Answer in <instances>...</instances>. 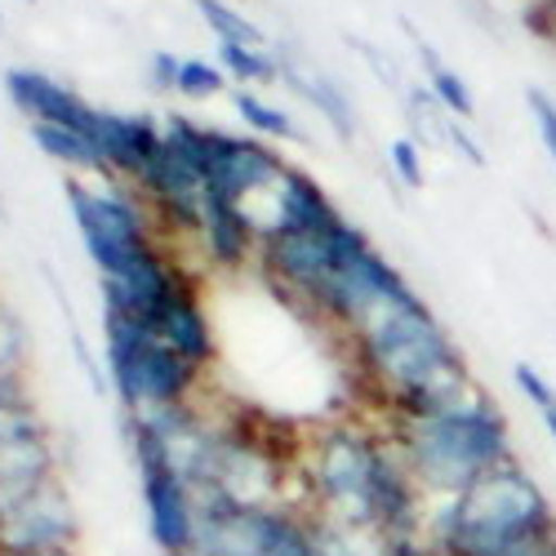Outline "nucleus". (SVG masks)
Wrapping results in <instances>:
<instances>
[{
    "mask_svg": "<svg viewBox=\"0 0 556 556\" xmlns=\"http://www.w3.org/2000/svg\"><path fill=\"white\" fill-rule=\"evenodd\" d=\"M174 89L182 99H214L227 89V72L218 63H205V59H182V72H178Z\"/></svg>",
    "mask_w": 556,
    "mask_h": 556,
    "instance_id": "obj_24",
    "label": "nucleus"
},
{
    "mask_svg": "<svg viewBox=\"0 0 556 556\" xmlns=\"http://www.w3.org/2000/svg\"><path fill=\"white\" fill-rule=\"evenodd\" d=\"M424 534L441 556H507L556 539V507L513 458L472 490L437 498L428 507Z\"/></svg>",
    "mask_w": 556,
    "mask_h": 556,
    "instance_id": "obj_3",
    "label": "nucleus"
},
{
    "mask_svg": "<svg viewBox=\"0 0 556 556\" xmlns=\"http://www.w3.org/2000/svg\"><path fill=\"white\" fill-rule=\"evenodd\" d=\"M143 326L161 339V343H169L178 356H188L197 369L214 356V330H210V316L201 312V303H197V294H192V286L182 281L178 290H174V299L152 316V320H143Z\"/></svg>",
    "mask_w": 556,
    "mask_h": 556,
    "instance_id": "obj_13",
    "label": "nucleus"
},
{
    "mask_svg": "<svg viewBox=\"0 0 556 556\" xmlns=\"http://www.w3.org/2000/svg\"><path fill=\"white\" fill-rule=\"evenodd\" d=\"M178 72H182V59H174L169 50H156L152 54V85L156 89H174L178 85Z\"/></svg>",
    "mask_w": 556,
    "mask_h": 556,
    "instance_id": "obj_28",
    "label": "nucleus"
},
{
    "mask_svg": "<svg viewBox=\"0 0 556 556\" xmlns=\"http://www.w3.org/2000/svg\"><path fill=\"white\" fill-rule=\"evenodd\" d=\"M316 530H320V543H326V556H388V543L375 539V534L339 530V526H326V521H316Z\"/></svg>",
    "mask_w": 556,
    "mask_h": 556,
    "instance_id": "obj_25",
    "label": "nucleus"
},
{
    "mask_svg": "<svg viewBox=\"0 0 556 556\" xmlns=\"http://www.w3.org/2000/svg\"><path fill=\"white\" fill-rule=\"evenodd\" d=\"M352 45H356V50L369 59V67H375V72L383 76V85H396V80H401V76H396V67H392V59H383V54L375 50V45H365V40H352Z\"/></svg>",
    "mask_w": 556,
    "mask_h": 556,
    "instance_id": "obj_30",
    "label": "nucleus"
},
{
    "mask_svg": "<svg viewBox=\"0 0 556 556\" xmlns=\"http://www.w3.org/2000/svg\"><path fill=\"white\" fill-rule=\"evenodd\" d=\"M18 401H27L18 375H0V405H18Z\"/></svg>",
    "mask_w": 556,
    "mask_h": 556,
    "instance_id": "obj_31",
    "label": "nucleus"
},
{
    "mask_svg": "<svg viewBox=\"0 0 556 556\" xmlns=\"http://www.w3.org/2000/svg\"><path fill=\"white\" fill-rule=\"evenodd\" d=\"M419 59L428 63V89L437 94V103L450 112V116H458V121H472L477 116V99H472V89H468V80H463L454 67H445L441 63V54L432 50L428 40H419Z\"/></svg>",
    "mask_w": 556,
    "mask_h": 556,
    "instance_id": "obj_18",
    "label": "nucleus"
},
{
    "mask_svg": "<svg viewBox=\"0 0 556 556\" xmlns=\"http://www.w3.org/2000/svg\"><path fill=\"white\" fill-rule=\"evenodd\" d=\"M513 379H517L521 396L539 409V419H543V428H547V437H552V445H556V388L543 379V369H534V365H526V361L513 369Z\"/></svg>",
    "mask_w": 556,
    "mask_h": 556,
    "instance_id": "obj_23",
    "label": "nucleus"
},
{
    "mask_svg": "<svg viewBox=\"0 0 556 556\" xmlns=\"http://www.w3.org/2000/svg\"><path fill=\"white\" fill-rule=\"evenodd\" d=\"M27 556H72L67 547H50V552H27Z\"/></svg>",
    "mask_w": 556,
    "mask_h": 556,
    "instance_id": "obj_32",
    "label": "nucleus"
},
{
    "mask_svg": "<svg viewBox=\"0 0 556 556\" xmlns=\"http://www.w3.org/2000/svg\"><path fill=\"white\" fill-rule=\"evenodd\" d=\"M50 468H54V454L45 445V432L0 445V513H10L14 503L36 494L40 485H50Z\"/></svg>",
    "mask_w": 556,
    "mask_h": 556,
    "instance_id": "obj_14",
    "label": "nucleus"
},
{
    "mask_svg": "<svg viewBox=\"0 0 556 556\" xmlns=\"http://www.w3.org/2000/svg\"><path fill=\"white\" fill-rule=\"evenodd\" d=\"M396 454L405 458L409 477L419 490L437 498H454L472 490L481 477L498 472L503 463H513V428H507L503 409L477 388L468 401H458L432 419H409L388 428Z\"/></svg>",
    "mask_w": 556,
    "mask_h": 556,
    "instance_id": "obj_4",
    "label": "nucleus"
},
{
    "mask_svg": "<svg viewBox=\"0 0 556 556\" xmlns=\"http://www.w3.org/2000/svg\"><path fill=\"white\" fill-rule=\"evenodd\" d=\"M526 103H530V116H534V125H539L543 148H547V156H552V165H556V99L543 94V89H530Z\"/></svg>",
    "mask_w": 556,
    "mask_h": 556,
    "instance_id": "obj_27",
    "label": "nucleus"
},
{
    "mask_svg": "<svg viewBox=\"0 0 556 556\" xmlns=\"http://www.w3.org/2000/svg\"><path fill=\"white\" fill-rule=\"evenodd\" d=\"M392 169L401 174L405 188H424V148L414 143V138H396L392 152H388Z\"/></svg>",
    "mask_w": 556,
    "mask_h": 556,
    "instance_id": "obj_26",
    "label": "nucleus"
},
{
    "mask_svg": "<svg viewBox=\"0 0 556 556\" xmlns=\"http://www.w3.org/2000/svg\"><path fill=\"white\" fill-rule=\"evenodd\" d=\"M201 241L218 267H245V258L258 250V231L245 218L241 205L214 201L205 197V223H201Z\"/></svg>",
    "mask_w": 556,
    "mask_h": 556,
    "instance_id": "obj_15",
    "label": "nucleus"
},
{
    "mask_svg": "<svg viewBox=\"0 0 556 556\" xmlns=\"http://www.w3.org/2000/svg\"><path fill=\"white\" fill-rule=\"evenodd\" d=\"M5 94L31 125H63V129L89 134L94 112H99V108H89L76 89H67L63 80L31 72V67H10L5 72Z\"/></svg>",
    "mask_w": 556,
    "mask_h": 556,
    "instance_id": "obj_11",
    "label": "nucleus"
},
{
    "mask_svg": "<svg viewBox=\"0 0 556 556\" xmlns=\"http://www.w3.org/2000/svg\"><path fill=\"white\" fill-rule=\"evenodd\" d=\"M103 326H108L112 388L129 414L188 405V392L197 388V365L188 356H178L169 343H161L138 316L103 312Z\"/></svg>",
    "mask_w": 556,
    "mask_h": 556,
    "instance_id": "obj_5",
    "label": "nucleus"
},
{
    "mask_svg": "<svg viewBox=\"0 0 556 556\" xmlns=\"http://www.w3.org/2000/svg\"><path fill=\"white\" fill-rule=\"evenodd\" d=\"M178 556H205V552H178Z\"/></svg>",
    "mask_w": 556,
    "mask_h": 556,
    "instance_id": "obj_34",
    "label": "nucleus"
},
{
    "mask_svg": "<svg viewBox=\"0 0 556 556\" xmlns=\"http://www.w3.org/2000/svg\"><path fill=\"white\" fill-rule=\"evenodd\" d=\"M0 316H5V307H0Z\"/></svg>",
    "mask_w": 556,
    "mask_h": 556,
    "instance_id": "obj_35",
    "label": "nucleus"
},
{
    "mask_svg": "<svg viewBox=\"0 0 556 556\" xmlns=\"http://www.w3.org/2000/svg\"><path fill=\"white\" fill-rule=\"evenodd\" d=\"M31 138H36V148H40L45 156H54V161H63V165H72V169H89V174L112 178V174H108V161H103V152H99V143H94L89 134L63 129V125H31Z\"/></svg>",
    "mask_w": 556,
    "mask_h": 556,
    "instance_id": "obj_17",
    "label": "nucleus"
},
{
    "mask_svg": "<svg viewBox=\"0 0 556 556\" xmlns=\"http://www.w3.org/2000/svg\"><path fill=\"white\" fill-rule=\"evenodd\" d=\"M89 138L99 143L108 174L112 178H134L148 169V161L156 156V148L165 143V129L152 116H121V112H94V125H89Z\"/></svg>",
    "mask_w": 556,
    "mask_h": 556,
    "instance_id": "obj_12",
    "label": "nucleus"
},
{
    "mask_svg": "<svg viewBox=\"0 0 556 556\" xmlns=\"http://www.w3.org/2000/svg\"><path fill=\"white\" fill-rule=\"evenodd\" d=\"M352 348L365 383L383 396L392 424L432 419L477 392L458 343L419 294L375 312L361 330H352Z\"/></svg>",
    "mask_w": 556,
    "mask_h": 556,
    "instance_id": "obj_1",
    "label": "nucleus"
},
{
    "mask_svg": "<svg viewBox=\"0 0 556 556\" xmlns=\"http://www.w3.org/2000/svg\"><path fill=\"white\" fill-rule=\"evenodd\" d=\"M76 530L72 498L50 481L10 513H0V556H27V552H50L63 547Z\"/></svg>",
    "mask_w": 556,
    "mask_h": 556,
    "instance_id": "obj_10",
    "label": "nucleus"
},
{
    "mask_svg": "<svg viewBox=\"0 0 556 556\" xmlns=\"http://www.w3.org/2000/svg\"><path fill=\"white\" fill-rule=\"evenodd\" d=\"M67 205H72V218H76V231H80L89 258H94L99 271H103V281L125 276L138 258H148L156 250L148 214L129 192L89 188V182L72 178L67 182Z\"/></svg>",
    "mask_w": 556,
    "mask_h": 556,
    "instance_id": "obj_8",
    "label": "nucleus"
},
{
    "mask_svg": "<svg viewBox=\"0 0 556 556\" xmlns=\"http://www.w3.org/2000/svg\"><path fill=\"white\" fill-rule=\"evenodd\" d=\"M507 556H534V547H526V552H507Z\"/></svg>",
    "mask_w": 556,
    "mask_h": 556,
    "instance_id": "obj_33",
    "label": "nucleus"
},
{
    "mask_svg": "<svg viewBox=\"0 0 556 556\" xmlns=\"http://www.w3.org/2000/svg\"><path fill=\"white\" fill-rule=\"evenodd\" d=\"M165 138L188 156L205 182V197L214 201H231L245 205L254 192L271 188L290 165L281 161V152H271L263 138H241V134H223L210 125H197L188 116H169Z\"/></svg>",
    "mask_w": 556,
    "mask_h": 556,
    "instance_id": "obj_6",
    "label": "nucleus"
},
{
    "mask_svg": "<svg viewBox=\"0 0 556 556\" xmlns=\"http://www.w3.org/2000/svg\"><path fill=\"white\" fill-rule=\"evenodd\" d=\"M365 250H375V245H369L365 231L356 223H348L343 214L316 231H286V237L258 241V258L276 276V286H286L290 294H299L312 307L330 290L334 276L348 263H356Z\"/></svg>",
    "mask_w": 556,
    "mask_h": 556,
    "instance_id": "obj_7",
    "label": "nucleus"
},
{
    "mask_svg": "<svg viewBox=\"0 0 556 556\" xmlns=\"http://www.w3.org/2000/svg\"><path fill=\"white\" fill-rule=\"evenodd\" d=\"M245 218L254 223L258 231V241L267 237H286V231H316V227H326L339 218V210L330 205V197L320 192V182L303 169H286L281 178L271 182V188L254 192L245 205Z\"/></svg>",
    "mask_w": 556,
    "mask_h": 556,
    "instance_id": "obj_9",
    "label": "nucleus"
},
{
    "mask_svg": "<svg viewBox=\"0 0 556 556\" xmlns=\"http://www.w3.org/2000/svg\"><path fill=\"white\" fill-rule=\"evenodd\" d=\"M388 556H441V552L428 543V534H414V539H392Z\"/></svg>",
    "mask_w": 556,
    "mask_h": 556,
    "instance_id": "obj_29",
    "label": "nucleus"
},
{
    "mask_svg": "<svg viewBox=\"0 0 556 556\" xmlns=\"http://www.w3.org/2000/svg\"><path fill=\"white\" fill-rule=\"evenodd\" d=\"M307 477L326 526L375 534L383 543L414 539L428 526V494L409 477L392 437L383 441L356 424L320 432Z\"/></svg>",
    "mask_w": 556,
    "mask_h": 556,
    "instance_id": "obj_2",
    "label": "nucleus"
},
{
    "mask_svg": "<svg viewBox=\"0 0 556 556\" xmlns=\"http://www.w3.org/2000/svg\"><path fill=\"white\" fill-rule=\"evenodd\" d=\"M267 556H326V543H320L316 526L281 513V526H276V534H271Z\"/></svg>",
    "mask_w": 556,
    "mask_h": 556,
    "instance_id": "obj_22",
    "label": "nucleus"
},
{
    "mask_svg": "<svg viewBox=\"0 0 556 556\" xmlns=\"http://www.w3.org/2000/svg\"><path fill=\"white\" fill-rule=\"evenodd\" d=\"M197 10L205 18V27L218 36V45H267L263 31L241 10H231L227 0H197Z\"/></svg>",
    "mask_w": 556,
    "mask_h": 556,
    "instance_id": "obj_20",
    "label": "nucleus"
},
{
    "mask_svg": "<svg viewBox=\"0 0 556 556\" xmlns=\"http://www.w3.org/2000/svg\"><path fill=\"white\" fill-rule=\"evenodd\" d=\"M218 67L231 80H258V85L281 76V59L267 45H218Z\"/></svg>",
    "mask_w": 556,
    "mask_h": 556,
    "instance_id": "obj_19",
    "label": "nucleus"
},
{
    "mask_svg": "<svg viewBox=\"0 0 556 556\" xmlns=\"http://www.w3.org/2000/svg\"><path fill=\"white\" fill-rule=\"evenodd\" d=\"M237 112H241L245 125H250L254 134H263V138H281V143H299V138H303L299 125L290 121V112L263 103L258 94H250V89H241V94H237Z\"/></svg>",
    "mask_w": 556,
    "mask_h": 556,
    "instance_id": "obj_21",
    "label": "nucleus"
},
{
    "mask_svg": "<svg viewBox=\"0 0 556 556\" xmlns=\"http://www.w3.org/2000/svg\"><path fill=\"white\" fill-rule=\"evenodd\" d=\"M281 80L294 89V94H303V99L316 108V116L326 121V125L343 138V143H352V138H356V108H352V99L343 94L339 80L316 76V72H299L294 63H281Z\"/></svg>",
    "mask_w": 556,
    "mask_h": 556,
    "instance_id": "obj_16",
    "label": "nucleus"
}]
</instances>
